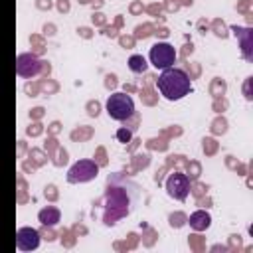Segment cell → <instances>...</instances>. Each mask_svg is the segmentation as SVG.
I'll return each mask as SVG.
<instances>
[{
    "instance_id": "cell-1",
    "label": "cell",
    "mask_w": 253,
    "mask_h": 253,
    "mask_svg": "<svg viewBox=\"0 0 253 253\" xmlns=\"http://www.w3.org/2000/svg\"><path fill=\"white\" fill-rule=\"evenodd\" d=\"M138 202V186L125 178L123 174H113L107 178V192H105V215L103 221L107 225L117 223L119 219L132 213Z\"/></svg>"
},
{
    "instance_id": "cell-3",
    "label": "cell",
    "mask_w": 253,
    "mask_h": 253,
    "mask_svg": "<svg viewBox=\"0 0 253 253\" xmlns=\"http://www.w3.org/2000/svg\"><path fill=\"white\" fill-rule=\"evenodd\" d=\"M105 109H107V113H109L111 119H115V121H126L134 113V103H132L130 95L117 91V93L109 95V99L105 103Z\"/></svg>"
},
{
    "instance_id": "cell-2",
    "label": "cell",
    "mask_w": 253,
    "mask_h": 253,
    "mask_svg": "<svg viewBox=\"0 0 253 253\" xmlns=\"http://www.w3.org/2000/svg\"><path fill=\"white\" fill-rule=\"evenodd\" d=\"M156 87L160 91V95L168 101H180L182 97H186L192 89V81L188 77V73L184 69H176V67H168L162 69V73L156 79Z\"/></svg>"
},
{
    "instance_id": "cell-12",
    "label": "cell",
    "mask_w": 253,
    "mask_h": 253,
    "mask_svg": "<svg viewBox=\"0 0 253 253\" xmlns=\"http://www.w3.org/2000/svg\"><path fill=\"white\" fill-rule=\"evenodd\" d=\"M130 138H132V130H130V128L123 126V128L117 130V140H119V142H130Z\"/></svg>"
},
{
    "instance_id": "cell-6",
    "label": "cell",
    "mask_w": 253,
    "mask_h": 253,
    "mask_svg": "<svg viewBox=\"0 0 253 253\" xmlns=\"http://www.w3.org/2000/svg\"><path fill=\"white\" fill-rule=\"evenodd\" d=\"M166 192H168L170 198L184 202L188 198V194H190V180H188V176L182 174V172L170 174L168 180H166Z\"/></svg>"
},
{
    "instance_id": "cell-9",
    "label": "cell",
    "mask_w": 253,
    "mask_h": 253,
    "mask_svg": "<svg viewBox=\"0 0 253 253\" xmlns=\"http://www.w3.org/2000/svg\"><path fill=\"white\" fill-rule=\"evenodd\" d=\"M188 223H190V227H192L194 231H204V229H208V227H210L211 217H210V213H208V211L198 210V211H194V213L188 217Z\"/></svg>"
},
{
    "instance_id": "cell-11",
    "label": "cell",
    "mask_w": 253,
    "mask_h": 253,
    "mask_svg": "<svg viewBox=\"0 0 253 253\" xmlns=\"http://www.w3.org/2000/svg\"><path fill=\"white\" fill-rule=\"evenodd\" d=\"M128 69L132 73H144L146 71V59L142 55H130L128 57Z\"/></svg>"
},
{
    "instance_id": "cell-8",
    "label": "cell",
    "mask_w": 253,
    "mask_h": 253,
    "mask_svg": "<svg viewBox=\"0 0 253 253\" xmlns=\"http://www.w3.org/2000/svg\"><path fill=\"white\" fill-rule=\"evenodd\" d=\"M16 247L20 251H34L40 247V231L34 227H20L16 231Z\"/></svg>"
},
{
    "instance_id": "cell-5",
    "label": "cell",
    "mask_w": 253,
    "mask_h": 253,
    "mask_svg": "<svg viewBox=\"0 0 253 253\" xmlns=\"http://www.w3.org/2000/svg\"><path fill=\"white\" fill-rule=\"evenodd\" d=\"M99 174V166L95 160H79L67 170V182L69 184H83L93 180Z\"/></svg>"
},
{
    "instance_id": "cell-7",
    "label": "cell",
    "mask_w": 253,
    "mask_h": 253,
    "mask_svg": "<svg viewBox=\"0 0 253 253\" xmlns=\"http://www.w3.org/2000/svg\"><path fill=\"white\" fill-rule=\"evenodd\" d=\"M42 71V61L34 53H20L16 57V73L20 77H34Z\"/></svg>"
},
{
    "instance_id": "cell-4",
    "label": "cell",
    "mask_w": 253,
    "mask_h": 253,
    "mask_svg": "<svg viewBox=\"0 0 253 253\" xmlns=\"http://www.w3.org/2000/svg\"><path fill=\"white\" fill-rule=\"evenodd\" d=\"M150 63L156 69H168L176 63V49L168 42H156L150 47Z\"/></svg>"
},
{
    "instance_id": "cell-10",
    "label": "cell",
    "mask_w": 253,
    "mask_h": 253,
    "mask_svg": "<svg viewBox=\"0 0 253 253\" xmlns=\"http://www.w3.org/2000/svg\"><path fill=\"white\" fill-rule=\"evenodd\" d=\"M59 217H61V213H59V210L57 208H53V206H47V208H43L40 213H38V219H40V223H43V225H55L57 221H59Z\"/></svg>"
}]
</instances>
